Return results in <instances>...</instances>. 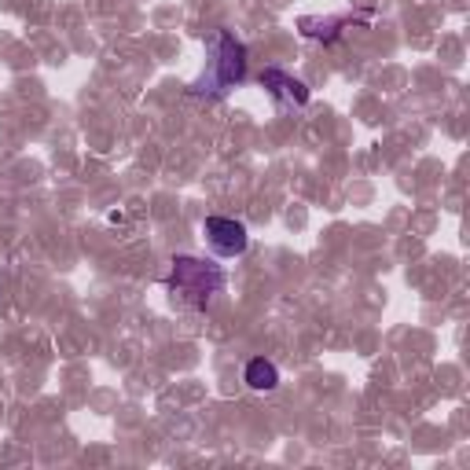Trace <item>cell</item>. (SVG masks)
<instances>
[{"label": "cell", "instance_id": "5b68a950", "mask_svg": "<svg viewBox=\"0 0 470 470\" xmlns=\"http://www.w3.org/2000/svg\"><path fill=\"white\" fill-rule=\"evenodd\" d=\"M243 382H247L250 389H257V394H272V389L280 386V371H276V364H272V361L254 357V361L247 364V371H243Z\"/></svg>", "mask_w": 470, "mask_h": 470}, {"label": "cell", "instance_id": "7a4b0ae2", "mask_svg": "<svg viewBox=\"0 0 470 470\" xmlns=\"http://www.w3.org/2000/svg\"><path fill=\"white\" fill-rule=\"evenodd\" d=\"M203 231H206V243L213 247L217 257H239L250 243L247 224L235 221V217H206Z\"/></svg>", "mask_w": 470, "mask_h": 470}, {"label": "cell", "instance_id": "277c9868", "mask_svg": "<svg viewBox=\"0 0 470 470\" xmlns=\"http://www.w3.org/2000/svg\"><path fill=\"white\" fill-rule=\"evenodd\" d=\"M265 89H272L276 96H283V100H291V103H298V107L309 103V89L298 82V77H291V74H283V70H265Z\"/></svg>", "mask_w": 470, "mask_h": 470}, {"label": "cell", "instance_id": "6da1fadb", "mask_svg": "<svg viewBox=\"0 0 470 470\" xmlns=\"http://www.w3.org/2000/svg\"><path fill=\"white\" fill-rule=\"evenodd\" d=\"M224 287V272L217 265H206L199 257H173V272H170V291L180 305L203 309L217 291Z\"/></svg>", "mask_w": 470, "mask_h": 470}, {"label": "cell", "instance_id": "3957f363", "mask_svg": "<svg viewBox=\"0 0 470 470\" xmlns=\"http://www.w3.org/2000/svg\"><path fill=\"white\" fill-rule=\"evenodd\" d=\"M247 74V48L235 41L231 33H221V56H217V85L228 89L235 82H243Z\"/></svg>", "mask_w": 470, "mask_h": 470}]
</instances>
